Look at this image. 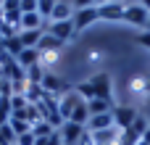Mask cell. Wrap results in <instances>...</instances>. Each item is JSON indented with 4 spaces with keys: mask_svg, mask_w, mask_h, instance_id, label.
<instances>
[{
    "mask_svg": "<svg viewBox=\"0 0 150 145\" xmlns=\"http://www.w3.org/2000/svg\"><path fill=\"white\" fill-rule=\"evenodd\" d=\"M45 26H47V21H45L40 13H21V24H18L21 32H29V29H45Z\"/></svg>",
    "mask_w": 150,
    "mask_h": 145,
    "instance_id": "obj_12",
    "label": "cell"
},
{
    "mask_svg": "<svg viewBox=\"0 0 150 145\" xmlns=\"http://www.w3.org/2000/svg\"><path fill=\"white\" fill-rule=\"evenodd\" d=\"M3 50L11 55V58H18V53L24 50V45H21V40H18V34L16 37H11V40H5L3 42Z\"/></svg>",
    "mask_w": 150,
    "mask_h": 145,
    "instance_id": "obj_18",
    "label": "cell"
},
{
    "mask_svg": "<svg viewBox=\"0 0 150 145\" xmlns=\"http://www.w3.org/2000/svg\"><path fill=\"white\" fill-rule=\"evenodd\" d=\"M121 3H124V5H134L137 0H121Z\"/></svg>",
    "mask_w": 150,
    "mask_h": 145,
    "instance_id": "obj_31",
    "label": "cell"
},
{
    "mask_svg": "<svg viewBox=\"0 0 150 145\" xmlns=\"http://www.w3.org/2000/svg\"><path fill=\"white\" fill-rule=\"evenodd\" d=\"M61 48H63V42L45 32L42 40H40V45H37V53H61Z\"/></svg>",
    "mask_w": 150,
    "mask_h": 145,
    "instance_id": "obj_14",
    "label": "cell"
},
{
    "mask_svg": "<svg viewBox=\"0 0 150 145\" xmlns=\"http://www.w3.org/2000/svg\"><path fill=\"white\" fill-rule=\"evenodd\" d=\"M124 3H111V5H98V18L105 24H121L124 21Z\"/></svg>",
    "mask_w": 150,
    "mask_h": 145,
    "instance_id": "obj_4",
    "label": "cell"
},
{
    "mask_svg": "<svg viewBox=\"0 0 150 145\" xmlns=\"http://www.w3.org/2000/svg\"><path fill=\"white\" fill-rule=\"evenodd\" d=\"M3 3H5V0H0V5H3Z\"/></svg>",
    "mask_w": 150,
    "mask_h": 145,
    "instance_id": "obj_35",
    "label": "cell"
},
{
    "mask_svg": "<svg viewBox=\"0 0 150 145\" xmlns=\"http://www.w3.org/2000/svg\"><path fill=\"white\" fill-rule=\"evenodd\" d=\"M142 140H145V143L150 145V129H148V132H145V135H142Z\"/></svg>",
    "mask_w": 150,
    "mask_h": 145,
    "instance_id": "obj_30",
    "label": "cell"
},
{
    "mask_svg": "<svg viewBox=\"0 0 150 145\" xmlns=\"http://www.w3.org/2000/svg\"><path fill=\"white\" fill-rule=\"evenodd\" d=\"M140 114H142V111H137L134 106H113V124H116L119 129H129Z\"/></svg>",
    "mask_w": 150,
    "mask_h": 145,
    "instance_id": "obj_3",
    "label": "cell"
},
{
    "mask_svg": "<svg viewBox=\"0 0 150 145\" xmlns=\"http://www.w3.org/2000/svg\"><path fill=\"white\" fill-rule=\"evenodd\" d=\"M21 13H37V0H21Z\"/></svg>",
    "mask_w": 150,
    "mask_h": 145,
    "instance_id": "obj_25",
    "label": "cell"
},
{
    "mask_svg": "<svg viewBox=\"0 0 150 145\" xmlns=\"http://www.w3.org/2000/svg\"><path fill=\"white\" fill-rule=\"evenodd\" d=\"M145 119H148V124H150V108H148V111H145Z\"/></svg>",
    "mask_w": 150,
    "mask_h": 145,
    "instance_id": "obj_32",
    "label": "cell"
},
{
    "mask_svg": "<svg viewBox=\"0 0 150 145\" xmlns=\"http://www.w3.org/2000/svg\"><path fill=\"white\" fill-rule=\"evenodd\" d=\"M108 127H116L113 124V111L90 116V122H87V132H100V129H108Z\"/></svg>",
    "mask_w": 150,
    "mask_h": 145,
    "instance_id": "obj_11",
    "label": "cell"
},
{
    "mask_svg": "<svg viewBox=\"0 0 150 145\" xmlns=\"http://www.w3.org/2000/svg\"><path fill=\"white\" fill-rule=\"evenodd\" d=\"M0 145H5V143H3V140H0Z\"/></svg>",
    "mask_w": 150,
    "mask_h": 145,
    "instance_id": "obj_36",
    "label": "cell"
},
{
    "mask_svg": "<svg viewBox=\"0 0 150 145\" xmlns=\"http://www.w3.org/2000/svg\"><path fill=\"white\" fill-rule=\"evenodd\" d=\"M134 40H137V45H140V48H145V50H150V32H148V29L137 32V37H134Z\"/></svg>",
    "mask_w": 150,
    "mask_h": 145,
    "instance_id": "obj_23",
    "label": "cell"
},
{
    "mask_svg": "<svg viewBox=\"0 0 150 145\" xmlns=\"http://www.w3.org/2000/svg\"><path fill=\"white\" fill-rule=\"evenodd\" d=\"M145 29H148V32H150V16H148V26H145Z\"/></svg>",
    "mask_w": 150,
    "mask_h": 145,
    "instance_id": "obj_34",
    "label": "cell"
},
{
    "mask_svg": "<svg viewBox=\"0 0 150 145\" xmlns=\"http://www.w3.org/2000/svg\"><path fill=\"white\" fill-rule=\"evenodd\" d=\"M45 32H47V34H53L55 40H61L63 45L79 34V32H76V26H74V18H71V21H50V24L45 26Z\"/></svg>",
    "mask_w": 150,
    "mask_h": 145,
    "instance_id": "obj_1",
    "label": "cell"
},
{
    "mask_svg": "<svg viewBox=\"0 0 150 145\" xmlns=\"http://www.w3.org/2000/svg\"><path fill=\"white\" fill-rule=\"evenodd\" d=\"M45 74H47L45 66H42V63H34L32 69H26V82H29V85H42Z\"/></svg>",
    "mask_w": 150,
    "mask_h": 145,
    "instance_id": "obj_17",
    "label": "cell"
},
{
    "mask_svg": "<svg viewBox=\"0 0 150 145\" xmlns=\"http://www.w3.org/2000/svg\"><path fill=\"white\" fill-rule=\"evenodd\" d=\"M76 145H95V140H92V135H90V132H84V135L79 137V143H76Z\"/></svg>",
    "mask_w": 150,
    "mask_h": 145,
    "instance_id": "obj_27",
    "label": "cell"
},
{
    "mask_svg": "<svg viewBox=\"0 0 150 145\" xmlns=\"http://www.w3.org/2000/svg\"><path fill=\"white\" fill-rule=\"evenodd\" d=\"M37 143V137L32 135V132H26V135H18L16 137V145H34Z\"/></svg>",
    "mask_w": 150,
    "mask_h": 145,
    "instance_id": "obj_24",
    "label": "cell"
},
{
    "mask_svg": "<svg viewBox=\"0 0 150 145\" xmlns=\"http://www.w3.org/2000/svg\"><path fill=\"white\" fill-rule=\"evenodd\" d=\"M87 108H90V116H98V114H108V111H113V100H103V98H95V100H90V103H87Z\"/></svg>",
    "mask_w": 150,
    "mask_h": 145,
    "instance_id": "obj_16",
    "label": "cell"
},
{
    "mask_svg": "<svg viewBox=\"0 0 150 145\" xmlns=\"http://www.w3.org/2000/svg\"><path fill=\"white\" fill-rule=\"evenodd\" d=\"M53 132H58V129H53L45 119H42V122H37V124L32 127V135H34V137H50Z\"/></svg>",
    "mask_w": 150,
    "mask_h": 145,
    "instance_id": "obj_20",
    "label": "cell"
},
{
    "mask_svg": "<svg viewBox=\"0 0 150 145\" xmlns=\"http://www.w3.org/2000/svg\"><path fill=\"white\" fill-rule=\"evenodd\" d=\"M121 132H124V129H119V127H108V129L90 132V135H92L95 145H119V140H121Z\"/></svg>",
    "mask_w": 150,
    "mask_h": 145,
    "instance_id": "obj_8",
    "label": "cell"
},
{
    "mask_svg": "<svg viewBox=\"0 0 150 145\" xmlns=\"http://www.w3.org/2000/svg\"><path fill=\"white\" fill-rule=\"evenodd\" d=\"M16 63H18L24 71H26V69H32L34 63H40V53H37V48H24V50L18 53Z\"/></svg>",
    "mask_w": 150,
    "mask_h": 145,
    "instance_id": "obj_13",
    "label": "cell"
},
{
    "mask_svg": "<svg viewBox=\"0 0 150 145\" xmlns=\"http://www.w3.org/2000/svg\"><path fill=\"white\" fill-rule=\"evenodd\" d=\"M111 3H121V0H95V5H111Z\"/></svg>",
    "mask_w": 150,
    "mask_h": 145,
    "instance_id": "obj_28",
    "label": "cell"
},
{
    "mask_svg": "<svg viewBox=\"0 0 150 145\" xmlns=\"http://www.w3.org/2000/svg\"><path fill=\"white\" fill-rule=\"evenodd\" d=\"M98 21H100V18H98V5H92V8H82V11L74 13V26H76V32H84V29L95 26Z\"/></svg>",
    "mask_w": 150,
    "mask_h": 145,
    "instance_id": "obj_5",
    "label": "cell"
},
{
    "mask_svg": "<svg viewBox=\"0 0 150 145\" xmlns=\"http://www.w3.org/2000/svg\"><path fill=\"white\" fill-rule=\"evenodd\" d=\"M74 5H71V0H58L55 3V8H53V13H50V21H71L74 18ZM47 21V24H50Z\"/></svg>",
    "mask_w": 150,
    "mask_h": 145,
    "instance_id": "obj_9",
    "label": "cell"
},
{
    "mask_svg": "<svg viewBox=\"0 0 150 145\" xmlns=\"http://www.w3.org/2000/svg\"><path fill=\"white\" fill-rule=\"evenodd\" d=\"M84 132H87V127L74 124V122H63V124H61V129H58V135H61L63 145H76V143H79V137H82Z\"/></svg>",
    "mask_w": 150,
    "mask_h": 145,
    "instance_id": "obj_6",
    "label": "cell"
},
{
    "mask_svg": "<svg viewBox=\"0 0 150 145\" xmlns=\"http://www.w3.org/2000/svg\"><path fill=\"white\" fill-rule=\"evenodd\" d=\"M0 140L5 145H16V132L11 129V124H3L0 127Z\"/></svg>",
    "mask_w": 150,
    "mask_h": 145,
    "instance_id": "obj_22",
    "label": "cell"
},
{
    "mask_svg": "<svg viewBox=\"0 0 150 145\" xmlns=\"http://www.w3.org/2000/svg\"><path fill=\"white\" fill-rule=\"evenodd\" d=\"M71 5H74V11H82V8H92L95 0H71Z\"/></svg>",
    "mask_w": 150,
    "mask_h": 145,
    "instance_id": "obj_26",
    "label": "cell"
},
{
    "mask_svg": "<svg viewBox=\"0 0 150 145\" xmlns=\"http://www.w3.org/2000/svg\"><path fill=\"white\" fill-rule=\"evenodd\" d=\"M127 87H129L132 95H137V98H148V95H150V74H148V71L134 74V77L127 82Z\"/></svg>",
    "mask_w": 150,
    "mask_h": 145,
    "instance_id": "obj_7",
    "label": "cell"
},
{
    "mask_svg": "<svg viewBox=\"0 0 150 145\" xmlns=\"http://www.w3.org/2000/svg\"><path fill=\"white\" fill-rule=\"evenodd\" d=\"M145 103H148V108H150V95H148V98H145Z\"/></svg>",
    "mask_w": 150,
    "mask_h": 145,
    "instance_id": "obj_33",
    "label": "cell"
},
{
    "mask_svg": "<svg viewBox=\"0 0 150 145\" xmlns=\"http://www.w3.org/2000/svg\"><path fill=\"white\" fill-rule=\"evenodd\" d=\"M42 34H45V29H29V32H18V40L24 48H37Z\"/></svg>",
    "mask_w": 150,
    "mask_h": 145,
    "instance_id": "obj_15",
    "label": "cell"
},
{
    "mask_svg": "<svg viewBox=\"0 0 150 145\" xmlns=\"http://www.w3.org/2000/svg\"><path fill=\"white\" fill-rule=\"evenodd\" d=\"M55 3H58V0H37V13H40L45 21H50V13H53Z\"/></svg>",
    "mask_w": 150,
    "mask_h": 145,
    "instance_id": "obj_21",
    "label": "cell"
},
{
    "mask_svg": "<svg viewBox=\"0 0 150 145\" xmlns=\"http://www.w3.org/2000/svg\"><path fill=\"white\" fill-rule=\"evenodd\" d=\"M90 82H92L98 98L111 100V77H108V74H95V77H90Z\"/></svg>",
    "mask_w": 150,
    "mask_h": 145,
    "instance_id": "obj_10",
    "label": "cell"
},
{
    "mask_svg": "<svg viewBox=\"0 0 150 145\" xmlns=\"http://www.w3.org/2000/svg\"><path fill=\"white\" fill-rule=\"evenodd\" d=\"M148 16H150L148 11H145L140 3H134V5H127V8H124V21H121V24H124V26H137V29L142 32V29L148 26Z\"/></svg>",
    "mask_w": 150,
    "mask_h": 145,
    "instance_id": "obj_2",
    "label": "cell"
},
{
    "mask_svg": "<svg viewBox=\"0 0 150 145\" xmlns=\"http://www.w3.org/2000/svg\"><path fill=\"white\" fill-rule=\"evenodd\" d=\"M137 3H140V5H142V8H145V11L150 13V0H137Z\"/></svg>",
    "mask_w": 150,
    "mask_h": 145,
    "instance_id": "obj_29",
    "label": "cell"
},
{
    "mask_svg": "<svg viewBox=\"0 0 150 145\" xmlns=\"http://www.w3.org/2000/svg\"><path fill=\"white\" fill-rule=\"evenodd\" d=\"M8 124H11V129L16 132V137H18V135L32 132V124H29V122H24V119H13V116H11V119H8Z\"/></svg>",
    "mask_w": 150,
    "mask_h": 145,
    "instance_id": "obj_19",
    "label": "cell"
}]
</instances>
